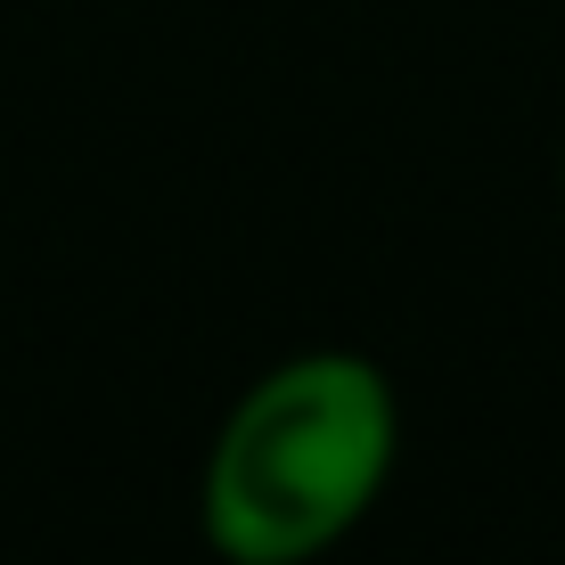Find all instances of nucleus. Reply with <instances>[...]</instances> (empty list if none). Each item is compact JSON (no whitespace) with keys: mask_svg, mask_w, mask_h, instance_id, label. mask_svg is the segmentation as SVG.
Instances as JSON below:
<instances>
[{"mask_svg":"<svg viewBox=\"0 0 565 565\" xmlns=\"http://www.w3.org/2000/svg\"><path fill=\"white\" fill-rule=\"evenodd\" d=\"M402 402L369 353L320 344L263 369L205 451L198 524L222 565H320L385 500Z\"/></svg>","mask_w":565,"mask_h":565,"instance_id":"nucleus-1","label":"nucleus"}]
</instances>
